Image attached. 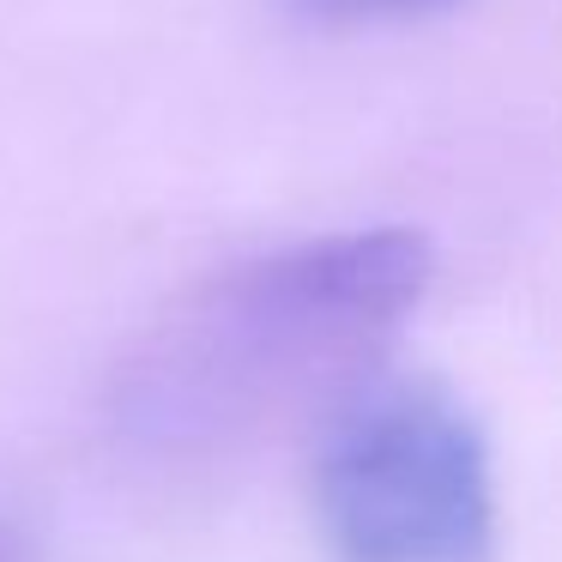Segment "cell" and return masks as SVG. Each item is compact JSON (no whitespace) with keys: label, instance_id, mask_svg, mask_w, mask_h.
I'll use <instances>...</instances> for the list:
<instances>
[{"label":"cell","instance_id":"cell-1","mask_svg":"<svg viewBox=\"0 0 562 562\" xmlns=\"http://www.w3.org/2000/svg\"><path fill=\"white\" fill-rule=\"evenodd\" d=\"M436 243L412 224L327 231L218 267L182 291L115 363L103 417L146 465H206L345 393L417 315Z\"/></svg>","mask_w":562,"mask_h":562},{"label":"cell","instance_id":"cell-2","mask_svg":"<svg viewBox=\"0 0 562 562\" xmlns=\"http://www.w3.org/2000/svg\"><path fill=\"white\" fill-rule=\"evenodd\" d=\"M308 514L333 562H496V465L441 381L387 375L327 405Z\"/></svg>","mask_w":562,"mask_h":562},{"label":"cell","instance_id":"cell-3","mask_svg":"<svg viewBox=\"0 0 562 562\" xmlns=\"http://www.w3.org/2000/svg\"><path fill=\"white\" fill-rule=\"evenodd\" d=\"M308 25L327 31H357V25H393V19H424L436 7H453V0H291Z\"/></svg>","mask_w":562,"mask_h":562},{"label":"cell","instance_id":"cell-4","mask_svg":"<svg viewBox=\"0 0 562 562\" xmlns=\"http://www.w3.org/2000/svg\"><path fill=\"white\" fill-rule=\"evenodd\" d=\"M0 562H31V538L13 514H0Z\"/></svg>","mask_w":562,"mask_h":562}]
</instances>
